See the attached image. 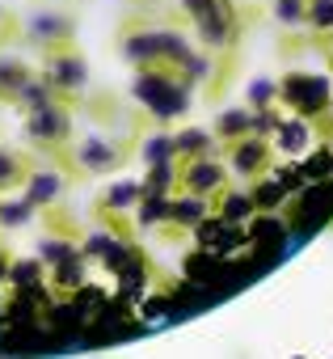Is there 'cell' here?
<instances>
[{"mask_svg":"<svg viewBox=\"0 0 333 359\" xmlns=\"http://www.w3.org/2000/svg\"><path fill=\"white\" fill-rule=\"evenodd\" d=\"M131 97L143 106L148 127H169V131H173V123L186 118L190 106H194V89H186L173 68H143V72H131Z\"/></svg>","mask_w":333,"mask_h":359,"instance_id":"obj_1","label":"cell"},{"mask_svg":"<svg viewBox=\"0 0 333 359\" xmlns=\"http://www.w3.org/2000/svg\"><path fill=\"white\" fill-rule=\"evenodd\" d=\"M278 106L308 118V123H316L320 131H329L333 127V118H329L333 114V76L304 72V68L283 72L278 76Z\"/></svg>","mask_w":333,"mask_h":359,"instance_id":"obj_2","label":"cell"},{"mask_svg":"<svg viewBox=\"0 0 333 359\" xmlns=\"http://www.w3.org/2000/svg\"><path fill=\"white\" fill-rule=\"evenodd\" d=\"M135 156V144L131 140H114V135H85L76 140V148H68V165L85 177H110L118 169H127Z\"/></svg>","mask_w":333,"mask_h":359,"instance_id":"obj_3","label":"cell"},{"mask_svg":"<svg viewBox=\"0 0 333 359\" xmlns=\"http://www.w3.org/2000/svg\"><path fill=\"white\" fill-rule=\"evenodd\" d=\"M17 43L30 47V51H38V60L55 55L64 47H76V18L68 9H30L22 18Z\"/></svg>","mask_w":333,"mask_h":359,"instance_id":"obj_4","label":"cell"},{"mask_svg":"<svg viewBox=\"0 0 333 359\" xmlns=\"http://www.w3.org/2000/svg\"><path fill=\"white\" fill-rule=\"evenodd\" d=\"M22 123H26V140L38 152L68 156V144H72V102H51V106L26 110Z\"/></svg>","mask_w":333,"mask_h":359,"instance_id":"obj_5","label":"cell"},{"mask_svg":"<svg viewBox=\"0 0 333 359\" xmlns=\"http://www.w3.org/2000/svg\"><path fill=\"white\" fill-rule=\"evenodd\" d=\"M43 76H47V81L55 85V93H59L64 102H72V106H80L85 93H89V60H85L80 47H64V51H55V55H43Z\"/></svg>","mask_w":333,"mask_h":359,"instance_id":"obj_6","label":"cell"},{"mask_svg":"<svg viewBox=\"0 0 333 359\" xmlns=\"http://www.w3.org/2000/svg\"><path fill=\"white\" fill-rule=\"evenodd\" d=\"M232 187V173L224 165V156H203V161H178V191L186 195H203L215 203V195H224Z\"/></svg>","mask_w":333,"mask_h":359,"instance_id":"obj_7","label":"cell"},{"mask_svg":"<svg viewBox=\"0 0 333 359\" xmlns=\"http://www.w3.org/2000/svg\"><path fill=\"white\" fill-rule=\"evenodd\" d=\"M118 55L131 72H143V68H160V26H148V22H122L118 30Z\"/></svg>","mask_w":333,"mask_h":359,"instance_id":"obj_8","label":"cell"},{"mask_svg":"<svg viewBox=\"0 0 333 359\" xmlns=\"http://www.w3.org/2000/svg\"><path fill=\"white\" fill-rule=\"evenodd\" d=\"M224 165L232 177H245V182H257V177H266L274 169V144L262 140V135H245L236 144L224 148Z\"/></svg>","mask_w":333,"mask_h":359,"instance_id":"obj_9","label":"cell"},{"mask_svg":"<svg viewBox=\"0 0 333 359\" xmlns=\"http://www.w3.org/2000/svg\"><path fill=\"white\" fill-rule=\"evenodd\" d=\"M68 182L72 177H64L59 169H38L34 165V173L26 177V187H22V195H26V203L38 212V216H47V212H55L59 208V199H64V191H68Z\"/></svg>","mask_w":333,"mask_h":359,"instance_id":"obj_10","label":"cell"},{"mask_svg":"<svg viewBox=\"0 0 333 359\" xmlns=\"http://www.w3.org/2000/svg\"><path fill=\"white\" fill-rule=\"evenodd\" d=\"M316 135H320V127H316V123H308V118H299V114H287L270 144H274V152H278V156L308 161V156H312V148H316Z\"/></svg>","mask_w":333,"mask_h":359,"instance_id":"obj_11","label":"cell"},{"mask_svg":"<svg viewBox=\"0 0 333 359\" xmlns=\"http://www.w3.org/2000/svg\"><path fill=\"white\" fill-rule=\"evenodd\" d=\"M34 173V156L26 148H13V144H0V199L5 195H17L26 187V177Z\"/></svg>","mask_w":333,"mask_h":359,"instance_id":"obj_12","label":"cell"},{"mask_svg":"<svg viewBox=\"0 0 333 359\" xmlns=\"http://www.w3.org/2000/svg\"><path fill=\"white\" fill-rule=\"evenodd\" d=\"M34 72L38 68L22 55H0V106H17L22 89L34 81Z\"/></svg>","mask_w":333,"mask_h":359,"instance_id":"obj_13","label":"cell"},{"mask_svg":"<svg viewBox=\"0 0 333 359\" xmlns=\"http://www.w3.org/2000/svg\"><path fill=\"white\" fill-rule=\"evenodd\" d=\"M178 161H203V156H224V144L211 135V127H178L173 131Z\"/></svg>","mask_w":333,"mask_h":359,"instance_id":"obj_14","label":"cell"},{"mask_svg":"<svg viewBox=\"0 0 333 359\" xmlns=\"http://www.w3.org/2000/svg\"><path fill=\"white\" fill-rule=\"evenodd\" d=\"M211 212H215V208H211V199L178 191V195H173V203H169V229H178V233H194Z\"/></svg>","mask_w":333,"mask_h":359,"instance_id":"obj_15","label":"cell"},{"mask_svg":"<svg viewBox=\"0 0 333 359\" xmlns=\"http://www.w3.org/2000/svg\"><path fill=\"white\" fill-rule=\"evenodd\" d=\"M135 156L143 161V169H152V165H173V161H178L173 131H169V127H152L148 135L135 140Z\"/></svg>","mask_w":333,"mask_h":359,"instance_id":"obj_16","label":"cell"},{"mask_svg":"<svg viewBox=\"0 0 333 359\" xmlns=\"http://www.w3.org/2000/svg\"><path fill=\"white\" fill-rule=\"evenodd\" d=\"M211 135L228 148V144H236V140H245V135H253V110L241 102V106H224L215 118H211Z\"/></svg>","mask_w":333,"mask_h":359,"instance_id":"obj_17","label":"cell"},{"mask_svg":"<svg viewBox=\"0 0 333 359\" xmlns=\"http://www.w3.org/2000/svg\"><path fill=\"white\" fill-rule=\"evenodd\" d=\"M215 216L224 220V224H236V229H245L249 220H257L262 212H257V203H253V195L249 191H236V187H228L224 195H215Z\"/></svg>","mask_w":333,"mask_h":359,"instance_id":"obj_18","label":"cell"},{"mask_svg":"<svg viewBox=\"0 0 333 359\" xmlns=\"http://www.w3.org/2000/svg\"><path fill=\"white\" fill-rule=\"evenodd\" d=\"M85 279H89V258H85V250H80V254H72L68 262H59V266H51V271H47V283H51V292H55V296H68V292L85 287Z\"/></svg>","mask_w":333,"mask_h":359,"instance_id":"obj_19","label":"cell"},{"mask_svg":"<svg viewBox=\"0 0 333 359\" xmlns=\"http://www.w3.org/2000/svg\"><path fill=\"white\" fill-rule=\"evenodd\" d=\"M178 76H182V85H186V89H211V85H215L211 76H220V60H215L211 51H203V47H199V51L178 68Z\"/></svg>","mask_w":333,"mask_h":359,"instance_id":"obj_20","label":"cell"},{"mask_svg":"<svg viewBox=\"0 0 333 359\" xmlns=\"http://www.w3.org/2000/svg\"><path fill=\"white\" fill-rule=\"evenodd\" d=\"M34 216H38V212L26 203V195H22V191L0 199V233H22V229H30V224H34Z\"/></svg>","mask_w":333,"mask_h":359,"instance_id":"obj_21","label":"cell"},{"mask_svg":"<svg viewBox=\"0 0 333 359\" xmlns=\"http://www.w3.org/2000/svg\"><path fill=\"white\" fill-rule=\"evenodd\" d=\"M72 254H80V245L68 237V233H47V237H38V245H34V258L51 271V266H59V262H68Z\"/></svg>","mask_w":333,"mask_h":359,"instance_id":"obj_22","label":"cell"},{"mask_svg":"<svg viewBox=\"0 0 333 359\" xmlns=\"http://www.w3.org/2000/svg\"><path fill=\"white\" fill-rule=\"evenodd\" d=\"M169 203H173V199L143 195V199H139V208H135V216H131V224H135V229H143V233H152V229H169Z\"/></svg>","mask_w":333,"mask_h":359,"instance_id":"obj_23","label":"cell"},{"mask_svg":"<svg viewBox=\"0 0 333 359\" xmlns=\"http://www.w3.org/2000/svg\"><path fill=\"white\" fill-rule=\"evenodd\" d=\"M143 195H160V199H173L178 195V161L173 165H152L143 169Z\"/></svg>","mask_w":333,"mask_h":359,"instance_id":"obj_24","label":"cell"},{"mask_svg":"<svg viewBox=\"0 0 333 359\" xmlns=\"http://www.w3.org/2000/svg\"><path fill=\"white\" fill-rule=\"evenodd\" d=\"M47 283V266L38 258H13V271H9V287L13 292H34Z\"/></svg>","mask_w":333,"mask_h":359,"instance_id":"obj_25","label":"cell"},{"mask_svg":"<svg viewBox=\"0 0 333 359\" xmlns=\"http://www.w3.org/2000/svg\"><path fill=\"white\" fill-rule=\"evenodd\" d=\"M241 102H245L249 110H270V106H278V76H253V81L245 85Z\"/></svg>","mask_w":333,"mask_h":359,"instance_id":"obj_26","label":"cell"},{"mask_svg":"<svg viewBox=\"0 0 333 359\" xmlns=\"http://www.w3.org/2000/svg\"><path fill=\"white\" fill-rule=\"evenodd\" d=\"M51 102H64L59 93H55V85L43 76V72H34V81L22 89V102H17V110L26 114V110H38V106H51Z\"/></svg>","mask_w":333,"mask_h":359,"instance_id":"obj_27","label":"cell"},{"mask_svg":"<svg viewBox=\"0 0 333 359\" xmlns=\"http://www.w3.org/2000/svg\"><path fill=\"white\" fill-rule=\"evenodd\" d=\"M270 18L283 30H299L308 26V0H270Z\"/></svg>","mask_w":333,"mask_h":359,"instance_id":"obj_28","label":"cell"},{"mask_svg":"<svg viewBox=\"0 0 333 359\" xmlns=\"http://www.w3.org/2000/svg\"><path fill=\"white\" fill-rule=\"evenodd\" d=\"M308 30L320 43L333 39V0H308Z\"/></svg>","mask_w":333,"mask_h":359,"instance_id":"obj_29","label":"cell"},{"mask_svg":"<svg viewBox=\"0 0 333 359\" xmlns=\"http://www.w3.org/2000/svg\"><path fill=\"white\" fill-rule=\"evenodd\" d=\"M283 106H270V110H253V135H262V140H274V131L283 127Z\"/></svg>","mask_w":333,"mask_h":359,"instance_id":"obj_30","label":"cell"},{"mask_svg":"<svg viewBox=\"0 0 333 359\" xmlns=\"http://www.w3.org/2000/svg\"><path fill=\"white\" fill-rule=\"evenodd\" d=\"M17 30H22V18L0 9V43H17Z\"/></svg>","mask_w":333,"mask_h":359,"instance_id":"obj_31","label":"cell"},{"mask_svg":"<svg viewBox=\"0 0 333 359\" xmlns=\"http://www.w3.org/2000/svg\"><path fill=\"white\" fill-rule=\"evenodd\" d=\"M9 271H13V254L0 245V283H9Z\"/></svg>","mask_w":333,"mask_h":359,"instance_id":"obj_32","label":"cell"},{"mask_svg":"<svg viewBox=\"0 0 333 359\" xmlns=\"http://www.w3.org/2000/svg\"><path fill=\"white\" fill-rule=\"evenodd\" d=\"M320 51H325V64H329V76H333V39H329V43H320Z\"/></svg>","mask_w":333,"mask_h":359,"instance_id":"obj_33","label":"cell"},{"mask_svg":"<svg viewBox=\"0 0 333 359\" xmlns=\"http://www.w3.org/2000/svg\"><path fill=\"white\" fill-rule=\"evenodd\" d=\"M291 359H308V355H291Z\"/></svg>","mask_w":333,"mask_h":359,"instance_id":"obj_34","label":"cell"}]
</instances>
